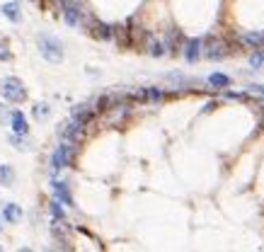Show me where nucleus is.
Here are the masks:
<instances>
[{
	"label": "nucleus",
	"instance_id": "nucleus-1",
	"mask_svg": "<svg viewBox=\"0 0 264 252\" xmlns=\"http://www.w3.org/2000/svg\"><path fill=\"white\" fill-rule=\"evenodd\" d=\"M0 90H2V97L10 102H25L27 100V90H25L22 80H17V78H5Z\"/></svg>",
	"mask_w": 264,
	"mask_h": 252
},
{
	"label": "nucleus",
	"instance_id": "nucleus-2",
	"mask_svg": "<svg viewBox=\"0 0 264 252\" xmlns=\"http://www.w3.org/2000/svg\"><path fill=\"white\" fill-rule=\"evenodd\" d=\"M39 51L51 63H59L63 58V46H61L59 39H54V36H39Z\"/></svg>",
	"mask_w": 264,
	"mask_h": 252
},
{
	"label": "nucleus",
	"instance_id": "nucleus-3",
	"mask_svg": "<svg viewBox=\"0 0 264 252\" xmlns=\"http://www.w3.org/2000/svg\"><path fill=\"white\" fill-rule=\"evenodd\" d=\"M73 158H75V143H70V141H66V143H61L59 148L54 150V158H51V165H54V170L68 168V165L73 163Z\"/></svg>",
	"mask_w": 264,
	"mask_h": 252
},
{
	"label": "nucleus",
	"instance_id": "nucleus-4",
	"mask_svg": "<svg viewBox=\"0 0 264 252\" xmlns=\"http://www.w3.org/2000/svg\"><path fill=\"white\" fill-rule=\"evenodd\" d=\"M204 56L211 61H221L228 56V44L223 39H208L204 44Z\"/></svg>",
	"mask_w": 264,
	"mask_h": 252
},
{
	"label": "nucleus",
	"instance_id": "nucleus-5",
	"mask_svg": "<svg viewBox=\"0 0 264 252\" xmlns=\"http://www.w3.org/2000/svg\"><path fill=\"white\" fill-rule=\"evenodd\" d=\"M59 136L63 141H70V143H78L83 141V124L80 121H68V124H61L59 126Z\"/></svg>",
	"mask_w": 264,
	"mask_h": 252
},
{
	"label": "nucleus",
	"instance_id": "nucleus-6",
	"mask_svg": "<svg viewBox=\"0 0 264 252\" xmlns=\"http://www.w3.org/2000/svg\"><path fill=\"white\" fill-rule=\"evenodd\" d=\"M63 17H66V22H68L70 27H78L80 20H83V7H80V2L68 0L66 7H63Z\"/></svg>",
	"mask_w": 264,
	"mask_h": 252
},
{
	"label": "nucleus",
	"instance_id": "nucleus-7",
	"mask_svg": "<svg viewBox=\"0 0 264 252\" xmlns=\"http://www.w3.org/2000/svg\"><path fill=\"white\" fill-rule=\"evenodd\" d=\"M201 49H204V41H201V39H189V41H187V49H184L187 61L194 63V61L199 58V54H201Z\"/></svg>",
	"mask_w": 264,
	"mask_h": 252
},
{
	"label": "nucleus",
	"instance_id": "nucleus-8",
	"mask_svg": "<svg viewBox=\"0 0 264 252\" xmlns=\"http://www.w3.org/2000/svg\"><path fill=\"white\" fill-rule=\"evenodd\" d=\"M12 131L15 134H20V136H27V131H30V126H27V119H25V114L22 112H12Z\"/></svg>",
	"mask_w": 264,
	"mask_h": 252
},
{
	"label": "nucleus",
	"instance_id": "nucleus-9",
	"mask_svg": "<svg viewBox=\"0 0 264 252\" xmlns=\"http://www.w3.org/2000/svg\"><path fill=\"white\" fill-rule=\"evenodd\" d=\"M92 114L95 112H92V107H88V105H75V107H73V119H75V121H80L83 126L92 119Z\"/></svg>",
	"mask_w": 264,
	"mask_h": 252
},
{
	"label": "nucleus",
	"instance_id": "nucleus-10",
	"mask_svg": "<svg viewBox=\"0 0 264 252\" xmlns=\"http://www.w3.org/2000/svg\"><path fill=\"white\" fill-rule=\"evenodd\" d=\"M54 192H56V199H61L63 204H68V206L73 204V196L68 194V187L63 182H54Z\"/></svg>",
	"mask_w": 264,
	"mask_h": 252
},
{
	"label": "nucleus",
	"instance_id": "nucleus-11",
	"mask_svg": "<svg viewBox=\"0 0 264 252\" xmlns=\"http://www.w3.org/2000/svg\"><path fill=\"white\" fill-rule=\"evenodd\" d=\"M146 46H148V54H150V56H163V54H165V46H163L155 36H148Z\"/></svg>",
	"mask_w": 264,
	"mask_h": 252
},
{
	"label": "nucleus",
	"instance_id": "nucleus-12",
	"mask_svg": "<svg viewBox=\"0 0 264 252\" xmlns=\"http://www.w3.org/2000/svg\"><path fill=\"white\" fill-rule=\"evenodd\" d=\"M2 216H5L10 223H15V221H20V218H22V211H20V206H17V204H7V206H5V211H2Z\"/></svg>",
	"mask_w": 264,
	"mask_h": 252
},
{
	"label": "nucleus",
	"instance_id": "nucleus-13",
	"mask_svg": "<svg viewBox=\"0 0 264 252\" xmlns=\"http://www.w3.org/2000/svg\"><path fill=\"white\" fill-rule=\"evenodd\" d=\"M240 41H242V44H247V46L260 49V46H264V34H242V36H240Z\"/></svg>",
	"mask_w": 264,
	"mask_h": 252
},
{
	"label": "nucleus",
	"instance_id": "nucleus-14",
	"mask_svg": "<svg viewBox=\"0 0 264 252\" xmlns=\"http://www.w3.org/2000/svg\"><path fill=\"white\" fill-rule=\"evenodd\" d=\"M208 83L213 85V87H231V78L223 75V73H211V75H208Z\"/></svg>",
	"mask_w": 264,
	"mask_h": 252
},
{
	"label": "nucleus",
	"instance_id": "nucleus-15",
	"mask_svg": "<svg viewBox=\"0 0 264 252\" xmlns=\"http://www.w3.org/2000/svg\"><path fill=\"white\" fill-rule=\"evenodd\" d=\"M0 10H2V15H5L7 20H12V22L20 20V12H17V5H15V2H7V5H2Z\"/></svg>",
	"mask_w": 264,
	"mask_h": 252
},
{
	"label": "nucleus",
	"instance_id": "nucleus-16",
	"mask_svg": "<svg viewBox=\"0 0 264 252\" xmlns=\"http://www.w3.org/2000/svg\"><path fill=\"white\" fill-rule=\"evenodd\" d=\"M15 180V172L10 165H0V184H12Z\"/></svg>",
	"mask_w": 264,
	"mask_h": 252
},
{
	"label": "nucleus",
	"instance_id": "nucleus-17",
	"mask_svg": "<svg viewBox=\"0 0 264 252\" xmlns=\"http://www.w3.org/2000/svg\"><path fill=\"white\" fill-rule=\"evenodd\" d=\"M95 36H99V39H112V27H107V25H95Z\"/></svg>",
	"mask_w": 264,
	"mask_h": 252
},
{
	"label": "nucleus",
	"instance_id": "nucleus-18",
	"mask_svg": "<svg viewBox=\"0 0 264 252\" xmlns=\"http://www.w3.org/2000/svg\"><path fill=\"white\" fill-rule=\"evenodd\" d=\"M49 114H51L49 105H36V107H34V116H36V119H46Z\"/></svg>",
	"mask_w": 264,
	"mask_h": 252
},
{
	"label": "nucleus",
	"instance_id": "nucleus-19",
	"mask_svg": "<svg viewBox=\"0 0 264 252\" xmlns=\"http://www.w3.org/2000/svg\"><path fill=\"white\" fill-rule=\"evenodd\" d=\"M51 214H54V218H61V221L66 218V211L61 209L59 201H51Z\"/></svg>",
	"mask_w": 264,
	"mask_h": 252
},
{
	"label": "nucleus",
	"instance_id": "nucleus-20",
	"mask_svg": "<svg viewBox=\"0 0 264 252\" xmlns=\"http://www.w3.org/2000/svg\"><path fill=\"white\" fill-rule=\"evenodd\" d=\"M250 66H252V68L264 66V54H252V56H250Z\"/></svg>",
	"mask_w": 264,
	"mask_h": 252
},
{
	"label": "nucleus",
	"instance_id": "nucleus-21",
	"mask_svg": "<svg viewBox=\"0 0 264 252\" xmlns=\"http://www.w3.org/2000/svg\"><path fill=\"white\" fill-rule=\"evenodd\" d=\"M10 141H12V143H15V148H20V150H22V148H27V141L20 139V134H12Z\"/></svg>",
	"mask_w": 264,
	"mask_h": 252
},
{
	"label": "nucleus",
	"instance_id": "nucleus-22",
	"mask_svg": "<svg viewBox=\"0 0 264 252\" xmlns=\"http://www.w3.org/2000/svg\"><path fill=\"white\" fill-rule=\"evenodd\" d=\"M10 58H12L10 49H7V46H5V44L0 41V61H10Z\"/></svg>",
	"mask_w": 264,
	"mask_h": 252
},
{
	"label": "nucleus",
	"instance_id": "nucleus-23",
	"mask_svg": "<svg viewBox=\"0 0 264 252\" xmlns=\"http://www.w3.org/2000/svg\"><path fill=\"white\" fill-rule=\"evenodd\" d=\"M148 97H150L153 102H160V100H163V92H160V90H148Z\"/></svg>",
	"mask_w": 264,
	"mask_h": 252
},
{
	"label": "nucleus",
	"instance_id": "nucleus-24",
	"mask_svg": "<svg viewBox=\"0 0 264 252\" xmlns=\"http://www.w3.org/2000/svg\"><path fill=\"white\" fill-rule=\"evenodd\" d=\"M66 2H68V0H54V5H56L59 10H63V7H66Z\"/></svg>",
	"mask_w": 264,
	"mask_h": 252
},
{
	"label": "nucleus",
	"instance_id": "nucleus-25",
	"mask_svg": "<svg viewBox=\"0 0 264 252\" xmlns=\"http://www.w3.org/2000/svg\"><path fill=\"white\" fill-rule=\"evenodd\" d=\"M2 114H5V109H2V105H0V116H2Z\"/></svg>",
	"mask_w": 264,
	"mask_h": 252
},
{
	"label": "nucleus",
	"instance_id": "nucleus-26",
	"mask_svg": "<svg viewBox=\"0 0 264 252\" xmlns=\"http://www.w3.org/2000/svg\"><path fill=\"white\" fill-rule=\"evenodd\" d=\"M0 230H2V225H0Z\"/></svg>",
	"mask_w": 264,
	"mask_h": 252
}]
</instances>
